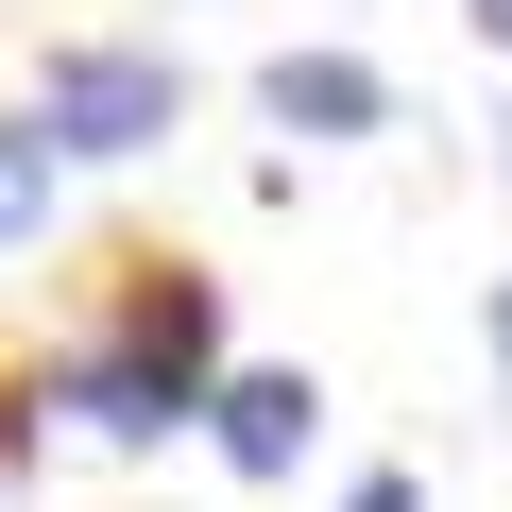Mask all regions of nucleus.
<instances>
[{"label": "nucleus", "instance_id": "8", "mask_svg": "<svg viewBox=\"0 0 512 512\" xmlns=\"http://www.w3.org/2000/svg\"><path fill=\"white\" fill-rule=\"evenodd\" d=\"M478 342H495V376H512V274H495V291H478Z\"/></svg>", "mask_w": 512, "mask_h": 512}, {"label": "nucleus", "instance_id": "6", "mask_svg": "<svg viewBox=\"0 0 512 512\" xmlns=\"http://www.w3.org/2000/svg\"><path fill=\"white\" fill-rule=\"evenodd\" d=\"M52 188H69V154H52L35 120H0V256H18V239H52Z\"/></svg>", "mask_w": 512, "mask_h": 512}, {"label": "nucleus", "instance_id": "1", "mask_svg": "<svg viewBox=\"0 0 512 512\" xmlns=\"http://www.w3.org/2000/svg\"><path fill=\"white\" fill-rule=\"evenodd\" d=\"M171 120H188V69L137 52V35H86V52L35 69V137H52L69 171H120V154H154Z\"/></svg>", "mask_w": 512, "mask_h": 512}, {"label": "nucleus", "instance_id": "4", "mask_svg": "<svg viewBox=\"0 0 512 512\" xmlns=\"http://www.w3.org/2000/svg\"><path fill=\"white\" fill-rule=\"evenodd\" d=\"M103 342H137L154 376H222V274H205V256H120V325Z\"/></svg>", "mask_w": 512, "mask_h": 512}, {"label": "nucleus", "instance_id": "2", "mask_svg": "<svg viewBox=\"0 0 512 512\" xmlns=\"http://www.w3.org/2000/svg\"><path fill=\"white\" fill-rule=\"evenodd\" d=\"M188 427L222 444V478H308V444H325V376H308V359H222Z\"/></svg>", "mask_w": 512, "mask_h": 512}, {"label": "nucleus", "instance_id": "10", "mask_svg": "<svg viewBox=\"0 0 512 512\" xmlns=\"http://www.w3.org/2000/svg\"><path fill=\"white\" fill-rule=\"evenodd\" d=\"M495 171H512V120H495Z\"/></svg>", "mask_w": 512, "mask_h": 512}, {"label": "nucleus", "instance_id": "7", "mask_svg": "<svg viewBox=\"0 0 512 512\" xmlns=\"http://www.w3.org/2000/svg\"><path fill=\"white\" fill-rule=\"evenodd\" d=\"M342 512H427V478H393V461H359V478H342Z\"/></svg>", "mask_w": 512, "mask_h": 512}, {"label": "nucleus", "instance_id": "9", "mask_svg": "<svg viewBox=\"0 0 512 512\" xmlns=\"http://www.w3.org/2000/svg\"><path fill=\"white\" fill-rule=\"evenodd\" d=\"M461 18H478V35H495V52H512V0H461Z\"/></svg>", "mask_w": 512, "mask_h": 512}, {"label": "nucleus", "instance_id": "3", "mask_svg": "<svg viewBox=\"0 0 512 512\" xmlns=\"http://www.w3.org/2000/svg\"><path fill=\"white\" fill-rule=\"evenodd\" d=\"M35 410H69L86 444H171V427H188L205 393H188V376H154L137 342H69V359L35 376Z\"/></svg>", "mask_w": 512, "mask_h": 512}, {"label": "nucleus", "instance_id": "5", "mask_svg": "<svg viewBox=\"0 0 512 512\" xmlns=\"http://www.w3.org/2000/svg\"><path fill=\"white\" fill-rule=\"evenodd\" d=\"M256 120L325 154V137H376V120H393V86H376L359 52H274V69H256Z\"/></svg>", "mask_w": 512, "mask_h": 512}]
</instances>
